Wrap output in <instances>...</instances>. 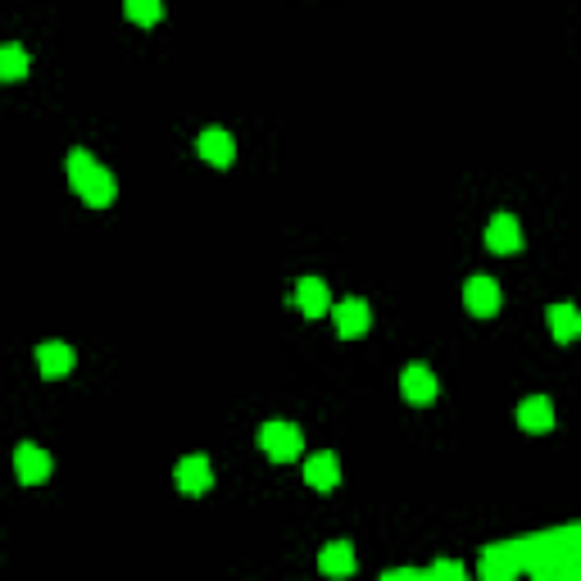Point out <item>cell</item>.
<instances>
[{
	"instance_id": "obj_1",
	"label": "cell",
	"mask_w": 581,
	"mask_h": 581,
	"mask_svg": "<svg viewBox=\"0 0 581 581\" xmlns=\"http://www.w3.org/2000/svg\"><path fill=\"white\" fill-rule=\"evenodd\" d=\"M69 182H73V191H78L82 200H87L91 209H105V205H114V196H119V182H114V173L109 168H100L96 159L87 155V150H73L69 155Z\"/></svg>"
},
{
	"instance_id": "obj_2",
	"label": "cell",
	"mask_w": 581,
	"mask_h": 581,
	"mask_svg": "<svg viewBox=\"0 0 581 581\" xmlns=\"http://www.w3.org/2000/svg\"><path fill=\"white\" fill-rule=\"evenodd\" d=\"M259 450L273 463H291L300 450H305V436H300L296 423H264L259 427Z\"/></svg>"
},
{
	"instance_id": "obj_3",
	"label": "cell",
	"mask_w": 581,
	"mask_h": 581,
	"mask_svg": "<svg viewBox=\"0 0 581 581\" xmlns=\"http://www.w3.org/2000/svg\"><path fill=\"white\" fill-rule=\"evenodd\" d=\"M463 305H468V314L477 318H495L500 314V286H495V277L477 273L463 282Z\"/></svg>"
},
{
	"instance_id": "obj_4",
	"label": "cell",
	"mask_w": 581,
	"mask_h": 581,
	"mask_svg": "<svg viewBox=\"0 0 581 581\" xmlns=\"http://www.w3.org/2000/svg\"><path fill=\"white\" fill-rule=\"evenodd\" d=\"M332 323H336V336H341V341H359V336H368V327H373V309H368L364 300H341V305H332Z\"/></svg>"
},
{
	"instance_id": "obj_5",
	"label": "cell",
	"mask_w": 581,
	"mask_h": 581,
	"mask_svg": "<svg viewBox=\"0 0 581 581\" xmlns=\"http://www.w3.org/2000/svg\"><path fill=\"white\" fill-rule=\"evenodd\" d=\"M400 391H404V400H409V404H418V409H423V404L436 400L441 382H436V373H432L427 364H409V368L400 373Z\"/></svg>"
},
{
	"instance_id": "obj_6",
	"label": "cell",
	"mask_w": 581,
	"mask_h": 581,
	"mask_svg": "<svg viewBox=\"0 0 581 581\" xmlns=\"http://www.w3.org/2000/svg\"><path fill=\"white\" fill-rule=\"evenodd\" d=\"M73 364H78L73 345H64V341H41L37 345V373L46 377V382H55V377H69Z\"/></svg>"
},
{
	"instance_id": "obj_7",
	"label": "cell",
	"mask_w": 581,
	"mask_h": 581,
	"mask_svg": "<svg viewBox=\"0 0 581 581\" xmlns=\"http://www.w3.org/2000/svg\"><path fill=\"white\" fill-rule=\"evenodd\" d=\"M50 454L41 450V445H19L14 450V473H19V482L23 486H41V482H50Z\"/></svg>"
},
{
	"instance_id": "obj_8",
	"label": "cell",
	"mask_w": 581,
	"mask_h": 581,
	"mask_svg": "<svg viewBox=\"0 0 581 581\" xmlns=\"http://www.w3.org/2000/svg\"><path fill=\"white\" fill-rule=\"evenodd\" d=\"M486 246H491V255H518L522 250V227L513 214H495L491 223H486Z\"/></svg>"
},
{
	"instance_id": "obj_9",
	"label": "cell",
	"mask_w": 581,
	"mask_h": 581,
	"mask_svg": "<svg viewBox=\"0 0 581 581\" xmlns=\"http://www.w3.org/2000/svg\"><path fill=\"white\" fill-rule=\"evenodd\" d=\"M173 477H178V491H187V495H205L209 486H214V473H209L205 454H187V459H178Z\"/></svg>"
},
{
	"instance_id": "obj_10",
	"label": "cell",
	"mask_w": 581,
	"mask_h": 581,
	"mask_svg": "<svg viewBox=\"0 0 581 581\" xmlns=\"http://www.w3.org/2000/svg\"><path fill=\"white\" fill-rule=\"evenodd\" d=\"M291 300H296V309L305 318H323L327 305H332V296H327V282L323 277H300L296 291H291Z\"/></svg>"
},
{
	"instance_id": "obj_11",
	"label": "cell",
	"mask_w": 581,
	"mask_h": 581,
	"mask_svg": "<svg viewBox=\"0 0 581 581\" xmlns=\"http://www.w3.org/2000/svg\"><path fill=\"white\" fill-rule=\"evenodd\" d=\"M196 150H200V159H209L214 168H227L232 159H237V141H232V132H223V128H205V132H200Z\"/></svg>"
},
{
	"instance_id": "obj_12",
	"label": "cell",
	"mask_w": 581,
	"mask_h": 581,
	"mask_svg": "<svg viewBox=\"0 0 581 581\" xmlns=\"http://www.w3.org/2000/svg\"><path fill=\"white\" fill-rule=\"evenodd\" d=\"M305 482L314 486V491H332V486L341 482V459H336L332 450L309 454V459H305Z\"/></svg>"
},
{
	"instance_id": "obj_13",
	"label": "cell",
	"mask_w": 581,
	"mask_h": 581,
	"mask_svg": "<svg viewBox=\"0 0 581 581\" xmlns=\"http://www.w3.org/2000/svg\"><path fill=\"white\" fill-rule=\"evenodd\" d=\"M477 572H482L486 581H509L513 572H518V554H513L509 545H486L482 563H477Z\"/></svg>"
},
{
	"instance_id": "obj_14",
	"label": "cell",
	"mask_w": 581,
	"mask_h": 581,
	"mask_svg": "<svg viewBox=\"0 0 581 581\" xmlns=\"http://www.w3.org/2000/svg\"><path fill=\"white\" fill-rule=\"evenodd\" d=\"M518 427L522 432H550L554 427V404L545 395H527L518 404Z\"/></svg>"
},
{
	"instance_id": "obj_15",
	"label": "cell",
	"mask_w": 581,
	"mask_h": 581,
	"mask_svg": "<svg viewBox=\"0 0 581 581\" xmlns=\"http://www.w3.org/2000/svg\"><path fill=\"white\" fill-rule=\"evenodd\" d=\"M318 572H323V577H350V572H355V545L350 541L323 545V554H318Z\"/></svg>"
},
{
	"instance_id": "obj_16",
	"label": "cell",
	"mask_w": 581,
	"mask_h": 581,
	"mask_svg": "<svg viewBox=\"0 0 581 581\" xmlns=\"http://www.w3.org/2000/svg\"><path fill=\"white\" fill-rule=\"evenodd\" d=\"M545 318H550L554 341H563V345L577 341V332H581V314H577L572 305H550V314H545Z\"/></svg>"
},
{
	"instance_id": "obj_17",
	"label": "cell",
	"mask_w": 581,
	"mask_h": 581,
	"mask_svg": "<svg viewBox=\"0 0 581 581\" xmlns=\"http://www.w3.org/2000/svg\"><path fill=\"white\" fill-rule=\"evenodd\" d=\"M28 78V50L23 46H0V82Z\"/></svg>"
},
{
	"instance_id": "obj_18",
	"label": "cell",
	"mask_w": 581,
	"mask_h": 581,
	"mask_svg": "<svg viewBox=\"0 0 581 581\" xmlns=\"http://www.w3.org/2000/svg\"><path fill=\"white\" fill-rule=\"evenodd\" d=\"M123 10H128V19L137 28H155L164 19V0H123Z\"/></svg>"
},
{
	"instance_id": "obj_19",
	"label": "cell",
	"mask_w": 581,
	"mask_h": 581,
	"mask_svg": "<svg viewBox=\"0 0 581 581\" xmlns=\"http://www.w3.org/2000/svg\"><path fill=\"white\" fill-rule=\"evenodd\" d=\"M423 577H450V581H459L463 577V563L441 559V563H432V568H423Z\"/></svg>"
},
{
	"instance_id": "obj_20",
	"label": "cell",
	"mask_w": 581,
	"mask_h": 581,
	"mask_svg": "<svg viewBox=\"0 0 581 581\" xmlns=\"http://www.w3.org/2000/svg\"><path fill=\"white\" fill-rule=\"evenodd\" d=\"M414 577H423V568H391L386 572V581H414Z\"/></svg>"
}]
</instances>
